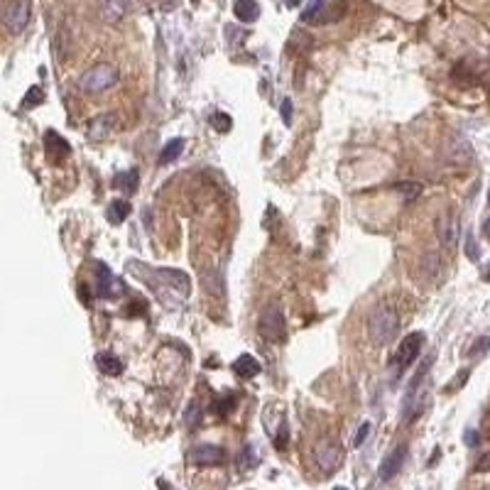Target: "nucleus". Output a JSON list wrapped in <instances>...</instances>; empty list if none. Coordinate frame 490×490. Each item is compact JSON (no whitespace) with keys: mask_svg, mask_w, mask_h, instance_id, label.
<instances>
[{"mask_svg":"<svg viewBox=\"0 0 490 490\" xmlns=\"http://www.w3.org/2000/svg\"><path fill=\"white\" fill-rule=\"evenodd\" d=\"M368 334H371V341L376 346H385L392 341V336L397 334V314L390 304H378L373 309L371 324H368Z\"/></svg>","mask_w":490,"mask_h":490,"instance_id":"obj_1","label":"nucleus"},{"mask_svg":"<svg viewBox=\"0 0 490 490\" xmlns=\"http://www.w3.org/2000/svg\"><path fill=\"white\" fill-rule=\"evenodd\" d=\"M422 346H424V334L422 331H415V334H407L405 339L397 346V353L392 355L390 368L395 371V378L402 376V371H407L412 363L417 360V355L422 353Z\"/></svg>","mask_w":490,"mask_h":490,"instance_id":"obj_2","label":"nucleus"},{"mask_svg":"<svg viewBox=\"0 0 490 490\" xmlns=\"http://www.w3.org/2000/svg\"><path fill=\"white\" fill-rule=\"evenodd\" d=\"M118 84V69L110 64H94L89 71H84L79 79V86L89 94H101Z\"/></svg>","mask_w":490,"mask_h":490,"instance_id":"obj_3","label":"nucleus"},{"mask_svg":"<svg viewBox=\"0 0 490 490\" xmlns=\"http://www.w3.org/2000/svg\"><path fill=\"white\" fill-rule=\"evenodd\" d=\"M258 331H260V336L267 341V343H280V341H285L287 324H285V316H282L280 306L270 304L265 311H262L260 321H258Z\"/></svg>","mask_w":490,"mask_h":490,"instance_id":"obj_4","label":"nucleus"},{"mask_svg":"<svg viewBox=\"0 0 490 490\" xmlns=\"http://www.w3.org/2000/svg\"><path fill=\"white\" fill-rule=\"evenodd\" d=\"M336 3V0H334ZM334 3L331 0H314L304 13H302V22L306 25H324V22H336L346 13V8L334 10Z\"/></svg>","mask_w":490,"mask_h":490,"instance_id":"obj_5","label":"nucleus"},{"mask_svg":"<svg viewBox=\"0 0 490 490\" xmlns=\"http://www.w3.org/2000/svg\"><path fill=\"white\" fill-rule=\"evenodd\" d=\"M3 22L13 35L25 30L30 22V0H10L3 10Z\"/></svg>","mask_w":490,"mask_h":490,"instance_id":"obj_6","label":"nucleus"},{"mask_svg":"<svg viewBox=\"0 0 490 490\" xmlns=\"http://www.w3.org/2000/svg\"><path fill=\"white\" fill-rule=\"evenodd\" d=\"M341 461H343V449H341L339 441L326 439L316 446V463H319V468L324 470V473L336 470L341 466Z\"/></svg>","mask_w":490,"mask_h":490,"instance_id":"obj_7","label":"nucleus"},{"mask_svg":"<svg viewBox=\"0 0 490 490\" xmlns=\"http://www.w3.org/2000/svg\"><path fill=\"white\" fill-rule=\"evenodd\" d=\"M225 461V451L216 444H199L189 451V463L194 466H216Z\"/></svg>","mask_w":490,"mask_h":490,"instance_id":"obj_8","label":"nucleus"},{"mask_svg":"<svg viewBox=\"0 0 490 490\" xmlns=\"http://www.w3.org/2000/svg\"><path fill=\"white\" fill-rule=\"evenodd\" d=\"M444 150H446V157H449L451 162H459V165H466V162L473 160V147H470V142L461 135L446 138Z\"/></svg>","mask_w":490,"mask_h":490,"instance_id":"obj_9","label":"nucleus"},{"mask_svg":"<svg viewBox=\"0 0 490 490\" xmlns=\"http://www.w3.org/2000/svg\"><path fill=\"white\" fill-rule=\"evenodd\" d=\"M96 272H98V295L101 297L113 299V297H118L120 292H123V282L108 270V265L98 262V265H96Z\"/></svg>","mask_w":490,"mask_h":490,"instance_id":"obj_10","label":"nucleus"},{"mask_svg":"<svg viewBox=\"0 0 490 490\" xmlns=\"http://www.w3.org/2000/svg\"><path fill=\"white\" fill-rule=\"evenodd\" d=\"M405 459H407V446L402 444V446H397L392 454H387L385 459H383L380 468H378L380 478L383 480H392V478H395V475L402 470V463H405Z\"/></svg>","mask_w":490,"mask_h":490,"instance_id":"obj_11","label":"nucleus"},{"mask_svg":"<svg viewBox=\"0 0 490 490\" xmlns=\"http://www.w3.org/2000/svg\"><path fill=\"white\" fill-rule=\"evenodd\" d=\"M260 371H262V365L258 363L251 353H243L233 360V373L240 378V380H251V378H255Z\"/></svg>","mask_w":490,"mask_h":490,"instance_id":"obj_12","label":"nucleus"},{"mask_svg":"<svg viewBox=\"0 0 490 490\" xmlns=\"http://www.w3.org/2000/svg\"><path fill=\"white\" fill-rule=\"evenodd\" d=\"M439 235H441V243L454 251L456 240H459V221H456L454 214H444L439 218Z\"/></svg>","mask_w":490,"mask_h":490,"instance_id":"obj_13","label":"nucleus"},{"mask_svg":"<svg viewBox=\"0 0 490 490\" xmlns=\"http://www.w3.org/2000/svg\"><path fill=\"white\" fill-rule=\"evenodd\" d=\"M113 128H115V115H110V113L96 115L89 126V138L91 140H103V138H108L110 133H113Z\"/></svg>","mask_w":490,"mask_h":490,"instance_id":"obj_14","label":"nucleus"},{"mask_svg":"<svg viewBox=\"0 0 490 490\" xmlns=\"http://www.w3.org/2000/svg\"><path fill=\"white\" fill-rule=\"evenodd\" d=\"M96 365H98V371L103 373V376H120L123 373V360L118 358V355L108 353V350H103V353H96Z\"/></svg>","mask_w":490,"mask_h":490,"instance_id":"obj_15","label":"nucleus"},{"mask_svg":"<svg viewBox=\"0 0 490 490\" xmlns=\"http://www.w3.org/2000/svg\"><path fill=\"white\" fill-rule=\"evenodd\" d=\"M157 275H160L162 280H165L167 285L172 287V290L179 292L181 297L189 295L191 285H189V277H186L184 272H179V270H157Z\"/></svg>","mask_w":490,"mask_h":490,"instance_id":"obj_16","label":"nucleus"},{"mask_svg":"<svg viewBox=\"0 0 490 490\" xmlns=\"http://www.w3.org/2000/svg\"><path fill=\"white\" fill-rule=\"evenodd\" d=\"M233 13L240 22H255L260 17V6H258L255 0H235Z\"/></svg>","mask_w":490,"mask_h":490,"instance_id":"obj_17","label":"nucleus"},{"mask_svg":"<svg viewBox=\"0 0 490 490\" xmlns=\"http://www.w3.org/2000/svg\"><path fill=\"white\" fill-rule=\"evenodd\" d=\"M128 216H131V204H128L126 199H115L113 204L105 209V218H108V223H113V225L126 223Z\"/></svg>","mask_w":490,"mask_h":490,"instance_id":"obj_18","label":"nucleus"},{"mask_svg":"<svg viewBox=\"0 0 490 490\" xmlns=\"http://www.w3.org/2000/svg\"><path fill=\"white\" fill-rule=\"evenodd\" d=\"M101 15L108 22H118L126 15V0H101Z\"/></svg>","mask_w":490,"mask_h":490,"instance_id":"obj_19","label":"nucleus"},{"mask_svg":"<svg viewBox=\"0 0 490 490\" xmlns=\"http://www.w3.org/2000/svg\"><path fill=\"white\" fill-rule=\"evenodd\" d=\"M115 189L123 191V194H135L138 191V184H140V175L138 170H131V172H123V175L115 177Z\"/></svg>","mask_w":490,"mask_h":490,"instance_id":"obj_20","label":"nucleus"},{"mask_svg":"<svg viewBox=\"0 0 490 490\" xmlns=\"http://www.w3.org/2000/svg\"><path fill=\"white\" fill-rule=\"evenodd\" d=\"M45 145H47V152H50V155H69L71 152V147H69V142L64 140V138L61 135H57L54 131H47L45 133Z\"/></svg>","mask_w":490,"mask_h":490,"instance_id":"obj_21","label":"nucleus"},{"mask_svg":"<svg viewBox=\"0 0 490 490\" xmlns=\"http://www.w3.org/2000/svg\"><path fill=\"white\" fill-rule=\"evenodd\" d=\"M181 150H184V138H175V140H170L160 152V165H170V162H175L177 157L181 155Z\"/></svg>","mask_w":490,"mask_h":490,"instance_id":"obj_22","label":"nucleus"},{"mask_svg":"<svg viewBox=\"0 0 490 490\" xmlns=\"http://www.w3.org/2000/svg\"><path fill=\"white\" fill-rule=\"evenodd\" d=\"M40 103H45V91H42L40 86H32V89L25 94V101H22V108L30 110V108H35V105H40Z\"/></svg>","mask_w":490,"mask_h":490,"instance_id":"obj_23","label":"nucleus"},{"mask_svg":"<svg viewBox=\"0 0 490 490\" xmlns=\"http://www.w3.org/2000/svg\"><path fill=\"white\" fill-rule=\"evenodd\" d=\"M233 405H235V395H225V397H221V400H216L214 402V407H211V412L214 415H228L230 410H233Z\"/></svg>","mask_w":490,"mask_h":490,"instance_id":"obj_24","label":"nucleus"},{"mask_svg":"<svg viewBox=\"0 0 490 490\" xmlns=\"http://www.w3.org/2000/svg\"><path fill=\"white\" fill-rule=\"evenodd\" d=\"M230 126H233V120H230V115L225 113H214L211 115V128L218 133H228Z\"/></svg>","mask_w":490,"mask_h":490,"instance_id":"obj_25","label":"nucleus"},{"mask_svg":"<svg viewBox=\"0 0 490 490\" xmlns=\"http://www.w3.org/2000/svg\"><path fill=\"white\" fill-rule=\"evenodd\" d=\"M395 191H402L405 199H417L422 194V184L420 181H402V184H395Z\"/></svg>","mask_w":490,"mask_h":490,"instance_id":"obj_26","label":"nucleus"},{"mask_svg":"<svg viewBox=\"0 0 490 490\" xmlns=\"http://www.w3.org/2000/svg\"><path fill=\"white\" fill-rule=\"evenodd\" d=\"M488 348H490V339H488V336H483V339H478L473 346H470L468 355H470V358H483V355L488 353Z\"/></svg>","mask_w":490,"mask_h":490,"instance_id":"obj_27","label":"nucleus"},{"mask_svg":"<svg viewBox=\"0 0 490 490\" xmlns=\"http://www.w3.org/2000/svg\"><path fill=\"white\" fill-rule=\"evenodd\" d=\"M199 420H201L199 405H196V402H191L189 410H186V426H196V424H199Z\"/></svg>","mask_w":490,"mask_h":490,"instance_id":"obj_28","label":"nucleus"},{"mask_svg":"<svg viewBox=\"0 0 490 490\" xmlns=\"http://www.w3.org/2000/svg\"><path fill=\"white\" fill-rule=\"evenodd\" d=\"M371 429H373L371 422H365V424L360 426L358 434H355V439H353V446H355V449H358V446H363V441L368 439V434H371Z\"/></svg>","mask_w":490,"mask_h":490,"instance_id":"obj_29","label":"nucleus"},{"mask_svg":"<svg viewBox=\"0 0 490 490\" xmlns=\"http://www.w3.org/2000/svg\"><path fill=\"white\" fill-rule=\"evenodd\" d=\"M466 380H468V371H461V373H459V378H456L454 383H449V385H446V392H456V390H461Z\"/></svg>","mask_w":490,"mask_h":490,"instance_id":"obj_30","label":"nucleus"},{"mask_svg":"<svg viewBox=\"0 0 490 490\" xmlns=\"http://www.w3.org/2000/svg\"><path fill=\"white\" fill-rule=\"evenodd\" d=\"M466 253H468L470 260H478V245H475L473 233H468V238H466Z\"/></svg>","mask_w":490,"mask_h":490,"instance_id":"obj_31","label":"nucleus"},{"mask_svg":"<svg viewBox=\"0 0 490 490\" xmlns=\"http://www.w3.org/2000/svg\"><path fill=\"white\" fill-rule=\"evenodd\" d=\"M282 120H285V126H292V101L285 98L282 101Z\"/></svg>","mask_w":490,"mask_h":490,"instance_id":"obj_32","label":"nucleus"},{"mask_svg":"<svg viewBox=\"0 0 490 490\" xmlns=\"http://www.w3.org/2000/svg\"><path fill=\"white\" fill-rule=\"evenodd\" d=\"M463 441H466V444H468V446H478V434H475V429H468V431H466V436H463Z\"/></svg>","mask_w":490,"mask_h":490,"instance_id":"obj_33","label":"nucleus"},{"mask_svg":"<svg viewBox=\"0 0 490 490\" xmlns=\"http://www.w3.org/2000/svg\"><path fill=\"white\" fill-rule=\"evenodd\" d=\"M483 230H485V238H488V240H490V221H485Z\"/></svg>","mask_w":490,"mask_h":490,"instance_id":"obj_34","label":"nucleus"},{"mask_svg":"<svg viewBox=\"0 0 490 490\" xmlns=\"http://www.w3.org/2000/svg\"><path fill=\"white\" fill-rule=\"evenodd\" d=\"M299 3H302V0H287V6H290V8H295V6H299Z\"/></svg>","mask_w":490,"mask_h":490,"instance_id":"obj_35","label":"nucleus"},{"mask_svg":"<svg viewBox=\"0 0 490 490\" xmlns=\"http://www.w3.org/2000/svg\"><path fill=\"white\" fill-rule=\"evenodd\" d=\"M483 280H485V282H490V265L485 267V275H483Z\"/></svg>","mask_w":490,"mask_h":490,"instance_id":"obj_36","label":"nucleus"},{"mask_svg":"<svg viewBox=\"0 0 490 490\" xmlns=\"http://www.w3.org/2000/svg\"><path fill=\"white\" fill-rule=\"evenodd\" d=\"M488 204H490V194H488Z\"/></svg>","mask_w":490,"mask_h":490,"instance_id":"obj_37","label":"nucleus"},{"mask_svg":"<svg viewBox=\"0 0 490 490\" xmlns=\"http://www.w3.org/2000/svg\"><path fill=\"white\" fill-rule=\"evenodd\" d=\"M191 3H196V0H191Z\"/></svg>","mask_w":490,"mask_h":490,"instance_id":"obj_38","label":"nucleus"}]
</instances>
